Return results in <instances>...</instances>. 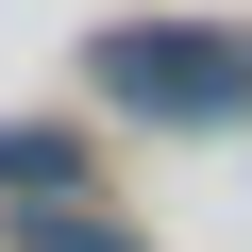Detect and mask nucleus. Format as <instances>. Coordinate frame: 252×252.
<instances>
[{
    "label": "nucleus",
    "mask_w": 252,
    "mask_h": 252,
    "mask_svg": "<svg viewBox=\"0 0 252 252\" xmlns=\"http://www.w3.org/2000/svg\"><path fill=\"white\" fill-rule=\"evenodd\" d=\"M101 202V118H0V219Z\"/></svg>",
    "instance_id": "obj_2"
},
{
    "label": "nucleus",
    "mask_w": 252,
    "mask_h": 252,
    "mask_svg": "<svg viewBox=\"0 0 252 252\" xmlns=\"http://www.w3.org/2000/svg\"><path fill=\"white\" fill-rule=\"evenodd\" d=\"M0 252H152L118 202H34V219H0Z\"/></svg>",
    "instance_id": "obj_3"
},
{
    "label": "nucleus",
    "mask_w": 252,
    "mask_h": 252,
    "mask_svg": "<svg viewBox=\"0 0 252 252\" xmlns=\"http://www.w3.org/2000/svg\"><path fill=\"white\" fill-rule=\"evenodd\" d=\"M84 101L135 118V135H219V118H252V34L235 17H101Z\"/></svg>",
    "instance_id": "obj_1"
}]
</instances>
